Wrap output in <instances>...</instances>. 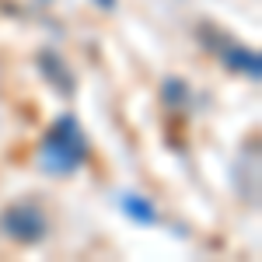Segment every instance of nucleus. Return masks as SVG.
I'll return each instance as SVG.
<instances>
[{
	"mask_svg": "<svg viewBox=\"0 0 262 262\" xmlns=\"http://www.w3.org/2000/svg\"><path fill=\"white\" fill-rule=\"evenodd\" d=\"M84 158H88V140H84L77 119L74 116H60L53 122V129L46 133V140H42V164L67 175L77 164H84Z\"/></svg>",
	"mask_w": 262,
	"mask_h": 262,
	"instance_id": "obj_1",
	"label": "nucleus"
},
{
	"mask_svg": "<svg viewBox=\"0 0 262 262\" xmlns=\"http://www.w3.org/2000/svg\"><path fill=\"white\" fill-rule=\"evenodd\" d=\"M0 231L18 245H39L49 234V217L35 200H18L0 213Z\"/></svg>",
	"mask_w": 262,
	"mask_h": 262,
	"instance_id": "obj_2",
	"label": "nucleus"
},
{
	"mask_svg": "<svg viewBox=\"0 0 262 262\" xmlns=\"http://www.w3.org/2000/svg\"><path fill=\"white\" fill-rule=\"evenodd\" d=\"M39 67H42V74L49 77V81H56V88H60L63 95H74V74L63 67V60L56 56V53H39Z\"/></svg>",
	"mask_w": 262,
	"mask_h": 262,
	"instance_id": "obj_3",
	"label": "nucleus"
},
{
	"mask_svg": "<svg viewBox=\"0 0 262 262\" xmlns=\"http://www.w3.org/2000/svg\"><path fill=\"white\" fill-rule=\"evenodd\" d=\"M122 210H126L133 221H140V224H154V221H158L154 206L143 200V196H126V200H122Z\"/></svg>",
	"mask_w": 262,
	"mask_h": 262,
	"instance_id": "obj_4",
	"label": "nucleus"
},
{
	"mask_svg": "<svg viewBox=\"0 0 262 262\" xmlns=\"http://www.w3.org/2000/svg\"><path fill=\"white\" fill-rule=\"evenodd\" d=\"M164 91H168L164 98L171 101V105H182V101H185V95H182V91H185V84H182V81H168V84H164Z\"/></svg>",
	"mask_w": 262,
	"mask_h": 262,
	"instance_id": "obj_5",
	"label": "nucleus"
}]
</instances>
